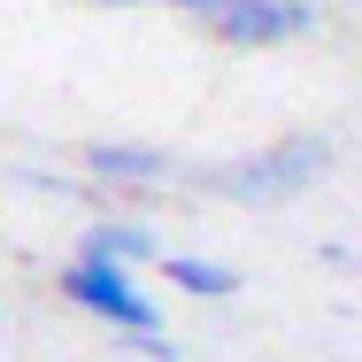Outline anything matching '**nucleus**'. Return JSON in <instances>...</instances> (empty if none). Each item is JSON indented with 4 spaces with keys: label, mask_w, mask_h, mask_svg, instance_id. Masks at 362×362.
<instances>
[{
    "label": "nucleus",
    "mask_w": 362,
    "mask_h": 362,
    "mask_svg": "<svg viewBox=\"0 0 362 362\" xmlns=\"http://www.w3.org/2000/svg\"><path fill=\"white\" fill-rule=\"evenodd\" d=\"M93 247H100V255H116V262H139V255H146V231H100Z\"/></svg>",
    "instance_id": "obj_5"
},
{
    "label": "nucleus",
    "mask_w": 362,
    "mask_h": 362,
    "mask_svg": "<svg viewBox=\"0 0 362 362\" xmlns=\"http://www.w3.org/2000/svg\"><path fill=\"white\" fill-rule=\"evenodd\" d=\"M316 162H324V146H278V162H262V170H231L223 185L247 193V201H278V193H293L300 177H316Z\"/></svg>",
    "instance_id": "obj_3"
},
{
    "label": "nucleus",
    "mask_w": 362,
    "mask_h": 362,
    "mask_svg": "<svg viewBox=\"0 0 362 362\" xmlns=\"http://www.w3.org/2000/svg\"><path fill=\"white\" fill-rule=\"evenodd\" d=\"M209 16H216L223 39H239V47H270V39L308 31V8L300 0H216Z\"/></svg>",
    "instance_id": "obj_2"
},
{
    "label": "nucleus",
    "mask_w": 362,
    "mask_h": 362,
    "mask_svg": "<svg viewBox=\"0 0 362 362\" xmlns=\"http://www.w3.org/2000/svg\"><path fill=\"white\" fill-rule=\"evenodd\" d=\"M162 8H216V0H162Z\"/></svg>",
    "instance_id": "obj_6"
},
{
    "label": "nucleus",
    "mask_w": 362,
    "mask_h": 362,
    "mask_svg": "<svg viewBox=\"0 0 362 362\" xmlns=\"http://www.w3.org/2000/svg\"><path fill=\"white\" fill-rule=\"evenodd\" d=\"M170 278H177L185 293H209V300L239 293V270H223V262H185V255H177V262H170Z\"/></svg>",
    "instance_id": "obj_4"
},
{
    "label": "nucleus",
    "mask_w": 362,
    "mask_h": 362,
    "mask_svg": "<svg viewBox=\"0 0 362 362\" xmlns=\"http://www.w3.org/2000/svg\"><path fill=\"white\" fill-rule=\"evenodd\" d=\"M62 293H70L77 308H93V316H108V324H124L132 339H139L146 355H170V339H162V316L139 300V286L124 278V262L116 255H100V247H85L70 270H62Z\"/></svg>",
    "instance_id": "obj_1"
}]
</instances>
